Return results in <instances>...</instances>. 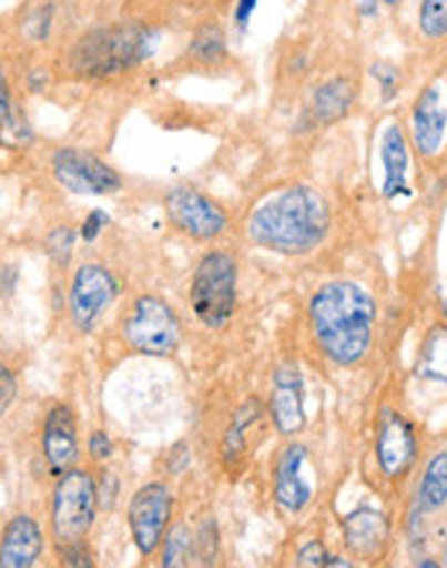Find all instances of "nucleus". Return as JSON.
I'll list each match as a JSON object with an SVG mask.
<instances>
[{
	"instance_id": "nucleus-12",
	"label": "nucleus",
	"mask_w": 447,
	"mask_h": 568,
	"mask_svg": "<svg viewBox=\"0 0 447 568\" xmlns=\"http://www.w3.org/2000/svg\"><path fill=\"white\" fill-rule=\"evenodd\" d=\"M270 412L277 432L285 434V437H293V434H297L305 426L303 375L295 362H285L274 373Z\"/></svg>"
},
{
	"instance_id": "nucleus-30",
	"label": "nucleus",
	"mask_w": 447,
	"mask_h": 568,
	"mask_svg": "<svg viewBox=\"0 0 447 568\" xmlns=\"http://www.w3.org/2000/svg\"><path fill=\"white\" fill-rule=\"evenodd\" d=\"M106 225H109V215H106V212L93 210L91 215L85 217V223H83V231H81L83 241H96V239H99V233L104 231Z\"/></svg>"
},
{
	"instance_id": "nucleus-15",
	"label": "nucleus",
	"mask_w": 447,
	"mask_h": 568,
	"mask_svg": "<svg viewBox=\"0 0 447 568\" xmlns=\"http://www.w3.org/2000/svg\"><path fill=\"white\" fill-rule=\"evenodd\" d=\"M42 447L52 470L65 473L68 468H73V463L78 460V432L73 412L68 406L60 404L47 414Z\"/></svg>"
},
{
	"instance_id": "nucleus-11",
	"label": "nucleus",
	"mask_w": 447,
	"mask_h": 568,
	"mask_svg": "<svg viewBox=\"0 0 447 568\" xmlns=\"http://www.w3.org/2000/svg\"><path fill=\"white\" fill-rule=\"evenodd\" d=\"M316 488V473L311 468L308 447L289 445L282 449L274 468V499L282 509L301 511Z\"/></svg>"
},
{
	"instance_id": "nucleus-35",
	"label": "nucleus",
	"mask_w": 447,
	"mask_h": 568,
	"mask_svg": "<svg viewBox=\"0 0 447 568\" xmlns=\"http://www.w3.org/2000/svg\"><path fill=\"white\" fill-rule=\"evenodd\" d=\"M324 566H339V568H349L352 561H344L339 556H326V564Z\"/></svg>"
},
{
	"instance_id": "nucleus-6",
	"label": "nucleus",
	"mask_w": 447,
	"mask_h": 568,
	"mask_svg": "<svg viewBox=\"0 0 447 568\" xmlns=\"http://www.w3.org/2000/svg\"><path fill=\"white\" fill-rule=\"evenodd\" d=\"M122 336L140 354L166 357L182 342V323L169 303L155 295H143L138 297L130 318H124Z\"/></svg>"
},
{
	"instance_id": "nucleus-19",
	"label": "nucleus",
	"mask_w": 447,
	"mask_h": 568,
	"mask_svg": "<svg viewBox=\"0 0 447 568\" xmlns=\"http://www.w3.org/2000/svg\"><path fill=\"white\" fill-rule=\"evenodd\" d=\"M352 104H355V85L349 78H332L316 89L313 114L321 124H334L349 114Z\"/></svg>"
},
{
	"instance_id": "nucleus-17",
	"label": "nucleus",
	"mask_w": 447,
	"mask_h": 568,
	"mask_svg": "<svg viewBox=\"0 0 447 568\" xmlns=\"http://www.w3.org/2000/svg\"><path fill=\"white\" fill-rule=\"evenodd\" d=\"M344 538L355 556L378 558L388 542V519L375 509H357L344 519Z\"/></svg>"
},
{
	"instance_id": "nucleus-33",
	"label": "nucleus",
	"mask_w": 447,
	"mask_h": 568,
	"mask_svg": "<svg viewBox=\"0 0 447 568\" xmlns=\"http://www.w3.org/2000/svg\"><path fill=\"white\" fill-rule=\"evenodd\" d=\"M254 8H256V0H238V8H235V21L243 27V23L251 19V13H254Z\"/></svg>"
},
{
	"instance_id": "nucleus-10",
	"label": "nucleus",
	"mask_w": 447,
	"mask_h": 568,
	"mask_svg": "<svg viewBox=\"0 0 447 568\" xmlns=\"http://www.w3.org/2000/svg\"><path fill=\"white\" fill-rule=\"evenodd\" d=\"M116 295V282L112 272L101 264H85L75 272L70 287V318L78 331H91L101 313L112 305Z\"/></svg>"
},
{
	"instance_id": "nucleus-29",
	"label": "nucleus",
	"mask_w": 447,
	"mask_h": 568,
	"mask_svg": "<svg viewBox=\"0 0 447 568\" xmlns=\"http://www.w3.org/2000/svg\"><path fill=\"white\" fill-rule=\"evenodd\" d=\"M373 75L383 85V99H390L398 91V73L390 65H373Z\"/></svg>"
},
{
	"instance_id": "nucleus-31",
	"label": "nucleus",
	"mask_w": 447,
	"mask_h": 568,
	"mask_svg": "<svg viewBox=\"0 0 447 568\" xmlns=\"http://www.w3.org/2000/svg\"><path fill=\"white\" fill-rule=\"evenodd\" d=\"M89 445H91V455L96 457V460H106V457L112 455V442H109L104 432H93Z\"/></svg>"
},
{
	"instance_id": "nucleus-23",
	"label": "nucleus",
	"mask_w": 447,
	"mask_h": 568,
	"mask_svg": "<svg viewBox=\"0 0 447 568\" xmlns=\"http://www.w3.org/2000/svg\"><path fill=\"white\" fill-rule=\"evenodd\" d=\"M192 54L202 62L221 60L225 54L223 29L215 27V23H207V27H202L197 31V37H194V42H192Z\"/></svg>"
},
{
	"instance_id": "nucleus-34",
	"label": "nucleus",
	"mask_w": 447,
	"mask_h": 568,
	"mask_svg": "<svg viewBox=\"0 0 447 568\" xmlns=\"http://www.w3.org/2000/svg\"><path fill=\"white\" fill-rule=\"evenodd\" d=\"M13 287V272L8 266H0V295Z\"/></svg>"
},
{
	"instance_id": "nucleus-1",
	"label": "nucleus",
	"mask_w": 447,
	"mask_h": 568,
	"mask_svg": "<svg viewBox=\"0 0 447 568\" xmlns=\"http://www.w3.org/2000/svg\"><path fill=\"white\" fill-rule=\"evenodd\" d=\"M328 227L332 210L326 196L305 184H289L266 194L246 220L248 239L282 256L316 251L328 235Z\"/></svg>"
},
{
	"instance_id": "nucleus-4",
	"label": "nucleus",
	"mask_w": 447,
	"mask_h": 568,
	"mask_svg": "<svg viewBox=\"0 0 447 568\" xmlns=\"http://www.w3.org/2000/svg\"><path fill=\"white\" fill-rule=\"evenodd\" d=\"M99 494L91 473L68 468L52 494V535L60 546L83 542L96 519Z\"/></svg>"
},
{
	"instance_id": "nucleus-13",
	"label": "nucleus",
	"mask_w": 447,
	"mask_h": 568,
	"mask_svg": "<svg viewBox=\"0 0 447 568\" xmlns=\"http://www.w3.org/2000/svg\"><path fill=\"white\" fill-rule=\"evenodd\" d=\"M447 132V106H445V85L435 81L421 93L412 114V135L417 142L421 155H437L445 145Z\"/></svg>"
},
{
	"instance_id": "nucleus-28",
	"label": "nucleus",
	"mask_w": 447,
	"mask_h": 568,
	"mask_svg": "<svg viewBox=\"0 0 447 568\" xmlns=\"http://www.w3.org/2000/svg\"><path fill=\"white\" fill-rule=\"evenodd\" d=\"M13 398H16V381L11 369L0 365V416L8 412V406L13 404Z\"/></svg>"
},
{
	"instance_id": "nucleus-2",
	"label": "nucleus",
	"mask_w": 447,
	"mask_h": 568,
	"mask_svg": "<svg viewBox=\"0 0 447 568\" xmlns=\"http://www.w3.org/2000/svg\"><path fill=\"white\" fill-rule=\"evenodd\" d=\"M308 318L321 352L336 365L349 367L370 349L378 305L363 284L326 282L311 297Z\"/></svg>"
},
{
	"instance_id": "nucleus-36",
	"label": "nucleus",
	"mask_w": 447,
	"mask_h": 568,
	"mask_svg": "<svg viewBox=\"0 0 447 568\" xmlns=\"http://www.w3.org/2000/svg\"><path fill=\"white\" fill-rule=\"evenodd\" d=\"M383 3H396V0H383Z\"/></svg>"
},
{
	"instance_id": "nucleus-7",
	"label": "nucleus",
	"mask_w": 447,
	"mask_h": 568,
	"mask_svg": "<svg viewBox=\"0 0 447 568\" xmlns=\"http://www.w3.org/2000/svg\"><path fill=\"white\" fill-rule=\"evenodd\" d=\"M52 171L60 186L81 196H106L122 189V176L101 158L78 148H62L52 158Z\"/></svg>"
},
{
	"instance_id": "nucleus-27",
	"label": "nucleus",
	"mask_w": 447,
	"mask_h": 568,
	"mask_svg": "<svg viewBox=\"0 0 447 568\" xmlns=\"http://www.w3.org/2000/svg\"><path fill=\"white\" fill-rule=\"evenodd\" d=\"M326 550H324V546H321L318 540H313V542H308V546H303L301 548V554H297V566H303V568H321L326 564Z\"/></svg>"
},
{
	"instance_id": "nucleus-20",
	"label": "nucleus",
	"mask_w": 447,
	"mask_h": 568,
	"mask_svg": "<svg viewBox=\"0 0 447 568\" xmlns=\"http://www.w3.org/2000/svg\"><path fill=\"white\" fill-rule=\"evenodd\" d=\"M419 501L421 507L429 511H437L445 507L447 501V455L437 453L433 457V463L427 465L425 478H421V488H419Z\"/></svg>"
},
{
	"instance_id": "nucleus-24",
	"label": "nucleus",
	"mask_w": 447,
	"mask_h": 568,
	"mask_svg": "<svg viewBox=\"0 0 447 568\" xmlns=\"http://www.w3.org/2000/svg\"><path fill=\"white\" fill-rule=\"evenodd\" d=\"M419 27L429 39H443L447 31V0H421Z\"/></svg>"
},
{
	"instance_id": "nucleus-26",
	"label": "nucleus",
	"mask_w": 447,
	"mask_h": 568,
	"mask_svg": "<svg viewBox=\"0 0 447 568\" xmlns=\"http://www.w3.org/2000/svg\"><path fill=\"white\" fill-rule=\"evenodd\" d=\"M217 554V532L213 519H205L200 525V530L194 532V558H200V564H213V556Z\"/></svg>"
},
{
	"instance_id": "nucleus-21",
	"label": "nucleus",
	"mask_w": 447,
	"mask_h": 568,
	"mask_svg": "<svg viewBox=\"0 0 447 568\" xmlns=\"http://www.w3.org/2000/svg\"><path fill=\"white\" fill-rule=\"evenodd\" d=\"M258 412H262L258 400H248V404H243L238 412H235V422H233L231 429H227L225 442H223L225 457H235V453H241V449L246 447L243 432H246L248 426L258 419Z\"/></svg>"
},
{
	"instance_id": "nucleus-25",
	"label": "nucleus",
	"mask_w": 447,
	"mask_h": 568,
	"mask_svg": "<svg viewBox=\"0 0 447 568\" xmlns=\"http://www.w3.org/2000/svg\"><path fill=\"white\" fill-rule=\"evenodd\" d=\"M73 241H75V235L68 225H62V227H58V231H52L50 235H47V254L52 256L54 264L65 266L70 262Z\"/></svg>"
},
{
	"instance_id": "nucleus-22",
	"label": "nucleus",
	"mask_w": 447,
	"mask_h": 568,
	"mask_svg": "<svg viewBox=\"0 0 447 568\" xmlns=\"http://www.w3.org/2000/svg\"><path fill=\"white\" fill-rule=\"evenodd\" d=\"M194 558V532L186 525H179L169 532L166 550H163V566H190Z\"/></svg>"
},
{
	"instance_id": "nucleus-8",
	"label": "nucleus",
	"mask_w": 447,
	"mask_h": 568,
	"mask_svg": "<svg viewBox=\"0 0 447 568\" xmlns=\"http://www.w3.org/2000/svg\"><path fill=\"white\" fill-rule=\"evenodd\" d=\"M163 204H166L171 225L194 241H215L217 235L225 233L227 215L197 189L174 186Z\"/></svg>"
},
{
	"instance_id": "nucleus-9",
	"label": "nucleus",
	"mask_w": 447,
	"mask_h": 568,
	"mask_svg": "<svg viewBox=\"0 0 447 568\" xmlns=\"http://www.w3.org/2000/svg\"><path fill=\"white\" fill-rule=\"evenodd\" d=\"M171 509H174V496L163 484H148L132 496L128 523L132 540L143 556L155 554V548L166 538Z\"/></svg>"
},
{
	"instance_id": "nucleus-18",
	"label": "nucleus",
	"mask_w": 447,
	"mask_h": 568,
	"mask_svg": "<svg viewBox=\"0 0 447 568\" xmlns=\"http://www.w3.org/2000/svg\"><path fill=\"white\" fill-rule=\"evenodd\" d=\"M380 161L383 171H386V181H383V196L386 200H396V196L409 194L406 189V173H409V148H406L404 130L398 124H390L383 135L380 145Z\"/></svg>"
},
{
	"instance_id": "nucleus-3",
	"label": "nucleus",
	"mask_w": 447,
	"mask_h": 568,
	"mask_svg": "<svg viewBox=\"0 0 447 568\" xmlns=\"http://www.w3.org/2000/svg\"><path fill=\"white\" fill-rule=\"evenodd\" d=\"M148 52V34L140 27H112L85 34L73 52L75 73L89 78L114 75L138 65Z\"/></svg>"
},
{
	"instance_id": "nucleus-5",
	"label": "nucleus",
	"mask_w": 447,
	"mask_h": 568,
	"mask_svg": "<svg viewBox=\"0 0 447 568\" xmlns=\"http://www.w3.org/2000/svg\"><path fill=\"white\" fill-rule=\"evenodd\" d=\"M235 262L221 251L202 258L192 280V311L207 328H223L235 311Z\"/></svg>"
},
{
	"instance_id": "nucleus-14",
	"label": "nucleus",
	"mask_w": 447,
	"mask_h": 568,
	"mask_svg": "<svg viewBox=\"0 0 447 568\" xmlns=\"http://www.w3.org/2000/svg\"><path fill=\"white\" fill-rule=\"evenodd\" d=\"M375 455H378L380 470L388 478H402L412 468L414 455H417V439H414L412 426L404 422V416L388 414L383 419Z\"/></svg>"
},
{
	"instance_id": "nucleus-32",
	"label": "nucleus",
	"mask_w": 447,
	"mask_h": 568,
	"mask_svg": "<svg viewBox=\"0 0 447 568\" xmlns=\"http://www.w3.org/2000/svg\"><path fill=\"white\" fill-rule=\"evenodd\" d=\"M13 124L11 116V97H8V85L0 78V130H8Z\"/></svg>"
},
{
	"instance_id": "nucleus-16",
	"label": "nucleus",
	"mask_w": 447,
	"mask_h": 568,
	"mask_svg": "<svg viewBox=\"0 0 447 568\" xmlns=\"http://www.w3.org/2000/svg\"><path fill=\"white\" fill-rule=\"evenodd\" d=\"M42 530L29 515H16L0 540V568H29L42 556Z\"/></svg>"
}]
</instances>
